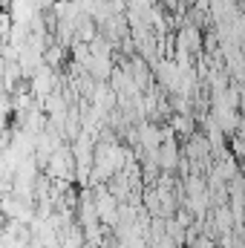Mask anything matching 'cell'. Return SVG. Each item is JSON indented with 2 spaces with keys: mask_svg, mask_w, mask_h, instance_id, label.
Listing matches in <instances>:
<instances>
[{
  "mask_svg": "<svg viewBox=\"0 0 245 248\" xmlns=\"http://www.w3.org/2000/svg\"><path fill=\"white\" fill-rule=\"evenodd\" d=\"M49 87H52V72L49 69H38V75H35V93L38 95H46Z\"/></svg>",
  "mask_w": 245,
  "mask_h": 248,
  "instance_id": "cell-1",
  "label": "cell"
},
{
  "mask_svg": "<svg viewBox=\"0 0 245 248\" xmlns=\"http://www.w3.org/2000/svg\"><path fill=\"white\" fill-rule=\"evenodd\" d=\"M3 116H6V98L0 95V119H3Z\"/></svg>",
  "mask_w": 245,
  "mask_h": 248,
  "instance_id": "cell-2",
  "label": "cell"
},
{
  "mask_svg": "<svg viewBox=\"0 0 245 248\" xmlns=\"http://www.w3.org/2000/svg\"><path fill=\"white\" fill-rule=\"evenodd\" d=\"M0 78H3V69H0Z\"/></svg>",
  "mask_w": 245,
  "mask_h": 248,
  "instance_id": "cell-3",
  "label": "cell"
}]
</instances>
